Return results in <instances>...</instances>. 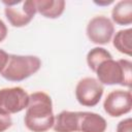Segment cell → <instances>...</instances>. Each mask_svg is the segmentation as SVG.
Instances as JSON below:
<instances>
[{
	"label": "cell",
	"mask_w": 132,
	"mask_h": 132,
	"mask_svg": "<svg viewBox=\"0 0 132 132\" xmlns=\"http://www.w3.org/2000/svg\"><path fill=\"white\" fill-rule=\"evenodd\" d=\"M24 123L32 132H45L53 128L55 114L50 95L44 92H34L29 95Z\"/></svg>",
	"instance_id": "6da1fadb"
},
{
	"label": "cell",
	"mask_w": 132,
	"mask_h": 132,
	"mask_svg": "<svg viewBox=\"0 0 132 132\" xmlns=\"http://www.w3.org/2000/svg\"><path fill=\"white\" fill-rule=\"evenodd\" d=\"M95 73L102 85H121L129 89L132 86V63L127 59L105 60L97 67Z\"/></svg>",
	"instance_id": "7a4b0ae2"
},
{
	"label": "cell",
	"mask_w": 132,
	"mask_h": 132,
	"mask_svg": "<svg viewBox=\"0 0 132 132\" xmlns=\"http://www.w3.org/2000/svg\"><path fill=\"white\" fill-rule=\"evenodd\" d=\"M41 67V61L36 56L9 55L6 67L1 75L9 81H22L36 73Z\"/></svg>",
	"instance_id": "3957f363"
},
{
	"label": "cell",
	"mask_w": 132,
	"mask_h": 132,
	"mask_svg": "<svg viewBox=\"0 0 132 132\" xmlns=\"http://www.w3.org/2000/svg\"><path fill=\"white\" fill-rule=\"evenodd\" d=\"M3 4L5 5L4 13L6 19L11 26L18 28L28 25L37 12L34 0L3 1Z\"/></svg>",
	"instance_id": "277c9868"
},
{
	"label": "cell",
	"mask_w": 132,
	"mask_h": 132,
	"mask_svg": "<svg viewBox=\"0 0 132 132\" xmlns=\"http://www.w3.org/2000/svg\"><path fill=\"white\" fill-rule=\"evenodd\" d=\"M29 94L21 87L4 88L0 90V110L12 114L27 108Z\"/></svg>",
	"instance_id": "5b68a950"
},
{
	"label": "cell",
	"mask_w": 132,
	"mask_h": 132,
	"mask_svg": "<svg viewBox=\"0 0 132 132\" xmlns=\"http://www.w3.org/2000/svg\"><path fill=\"white\" fill-rule=\"evenodd\" d=\"M103 91V86L97 78L85 77L80 79L75 87V97L79 104L92 107L99 103Z\"/></svg>",
	"instance_id": "8992f818"
},
{
	"label": "cell",
	"mask_w": 132,
	"mask_h": 132,
	"mask_svg": "<svg viewBox=\"0 0 132 132\" xmlns=\"http://www.w3.org/2000/svg\"><path fill=\"white\" fill-rule=\"evenodd\" d=\"M87 36L95 44H106L114 33L113 23L104 15H97L90 20L87 25Z\"/></svg>",
	"instance_id": "52a82bcc"
},
{
	"label": "cell",
	"mask_w": 132,
	"mask_h": 132,
	"mask_svg": "<svg viewBox=\"0 0 132 132\" xmlns=\"http://www.w3.org/2000/svg\"><path fill=\"white\" fill-rule=\"evenodd\" d=\"M103 108L105 112L112 118H118L130 112L132 109L131 91L114 90L110 92L103 102Z\"/></svg>",
	"instance_id": "ba28073f"
},
{
	"label": "cell",
	"mask_w": 132,
	"mask_h": 132,
	"mask_svg": "<svg viewBox=\"0 0 132 132\" xmlns=\"http://www.w3.org/2000/svg\"><path fill=\"white\" fill-rule=\"evenodd\" d=\"M107 123L105 119L91 111H80L78 131L80 132H105Z\"/></svg>",
	"instance_id": "9c48e42d"
},
{
	"label": "cell",
	"mask_w": 132,
	"mask_h": 132,
	"mask_svg": "<svg viewBox=\"0 0 132 132\" xmlns=\"http://www.w3.org/2000/svg\"><path fill=\"white\" fill-rule=\"evenodd\" d=\"M80 111L63 110L55 117L53 129L55 132H76L78 131Z\"/></svg>",
	"instance_id": "30bf717a"
},
{
	"label": "cell",
	"mask_w": 132,
	"mask_h": 132,
	"mask_svg": "<svg viewBox=\"0 0 132 132\" xmlns=\"http://www.w3.org/2000/svg\"><path fill=\"white\" fill-rule=\"evenodd\" d=\"M36 11L47 19L59 18L65 9L64 0H34Z\"/></svg>",
	"instance_id": "8fae6325"
},
{
	"label": "cell",
	"mask_w": 132,
	"mask_h": 132,
	"mask_svg": "<svg viewBox=\"0 0 132 132\" xmlns=\"http://www.w3.org/2000/svg\"><path fill=\"white\" fill-rule=\"evenodd\" d=\"M111 19L117 25H130L132 23V1H119L111 10Z\"/></svg>",
	"instance_id": "7c38bea8"
},
{
	"label": "cell",
	"mask_w": 132,
	"mask_h": 132,
	"mask_svg": "<svg viewBox=\"0 0 132 132\" xmlns=\"http://www.w3.org/2000/svg\"><path fill=\"white\" fill-rule=\"evenodd\" d=\"M113 46L122 54H125L127 56L132 55V29H124L120 30L116 33L113 40H112Z\"/></svg>",
	"instance_id": "4fadbf2b"
},
{
	"label": "cell",
	"mask_w": 132,
	"mask_h": 132,
	"mask_svg": "<svg viewBox=\"0 0 132 132\" xmlns=\"http://www.w3.org/2000/svg\"><path fill=\"white\" fill-rule=\"evenodd\" d=\"M109 59H112V56L111 54L105 50L104 47H94L92 48L88 55H87V63H88V66L89 68L95 72L97 67L105 60H109Z\"/></svg>",
	"instance_id": "5bb4252c"
},
{
	"label": "cell",
	"mask_w": 132,
	"mask_h": 132,
	"mask_svg": "<svg viewBox=\"0 0 132 132\" xmlns=\"http://www.w3.org/2000/svg\"><path fill=\"white\" fill-rule=\"evenodd\" d=\"M11 125H12V121L10 114L0 110V132H4L8 128H10Z\"/></svg>",
	"instance_id": "9a60e30c"
},
{
	"label": "cell",
	"mask_w": 132,
	"mask_h": 132,
	"mask_svg": "<svg viewBox=\"0 0 132 132\" xmlns=\"http://www.w3.org/2000/svg\"><path fill=\"white\" fill-rule=\"evenodd\" d=\"M117 132H132V119L127 118L122 120L117 126Z\"/></svg>",
	"instance_id": "2e32d148"
},
{
	"label": "cell",
	"mask_w": 132,
	"mask_h": 132,
	"mask_svg": "<svg viewBox=\"0 0 132 132\" xmlns=\"http://www.w3.org/2000/svg\"><path fill=\"white\" fill-rule=\"evenodd\" d=\"M8 59H9V55L4 50H1L0 48V74L4 70V68L6 67L7 62H8Z\"/></svg>",
	"instance_id": "e0dca14e"
},
{
	"label": "cell",
	"mask_w": 132,
	"mask_h": 132,
	"mask_svg": "<svg viewBox=\"0 0 132 132\" xmlns=\"http://www.w3.org/2000/svg\"><path fill=\"white\" fill-rule=\"evenodd\" d=\"M7 36V27L5 25V23L0 20V42L3 41Z\"/></svg>",
	"instance_id": "ac0fdd59"
},
{
	"label": "cell",
	"mask_w": 132,
	"mask_h": 132,
	"mask_svg": "<svg viewBox=\"0 0 132 132\" xmlns=\"http://www.w3.org/2000/svg\"><path fill=\"white\" fill-rule=\"evenodd\" d=\"M113 1L112 0H109V1H94V3L98 4V5H108V4H111Z\"/></svg>",
	"instance_id": "d6986e66"
}]
</instances>
